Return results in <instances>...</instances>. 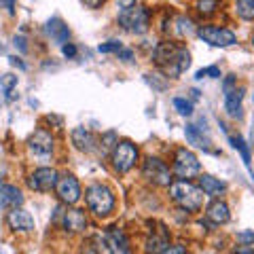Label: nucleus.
Segmentation results:
<instances>
[{
	"label": "nucleus",
	"mask_w": 254,
	"mask_h": 254,
	"mask_svg": "<svg viewBox=\"0 0 254 254\" xmlns=\"http://www.w3.org/2000/svg\"><path fill=\"white\" fill-rule=\"evenodd\" d=\"M85 201H87V208H89L98 218L110 216L117 208V199H115L113 189L102 185V182H95V185H89L85 189Z\"/></svg>",
	"instance_id": "obj_1"
},
{
	"label": "nucleus",
	"mask_w": 254,
	"mask_h": 254,
	"mask_svg": "<svg viewBox=\"0 0 254 254\" xmlns=\"http://www.w3.org/2000/svg\"><path fill=\"white\" fill-rule=\"evenodd\" d=\"M170 189V199L180 205L187 212H199L203 208V190L199 187L190 185L189 180H176L168 187Z\"/></svg>",
	"instance_id": "obj_2"
},
{
	"label": "nucleus",
	"mask_w": 254,
	"mask_h": 254,
	"mask_svg": "<svg viewBox=\"0 0 254 254\" xmlns=\"http://www.w3.org/2000/svg\"><path fill=\"white\" fill-rule=\"evenodd\" d=\"M119 26L129 34H146L150 28V11L142 4H131L119 13Z\"/></svg>",
	"instance_id": "obj_3"
},
{
	"label": "nucleus",
	"mask_w": 254,
	"mask_h": 254,
	"mask_svg": "<svg viewBox=\"0 0 254 254\" xmlns=\"http://www.w3.org/2000/svg\"><path fill=\"white\" fill-rule=\"evenodd\" d=\"M172 174L178 180H190L201 174V163L197 155L189 148H178L174 153V163H172Z\"/></svg>",
	"instance_id": "obj_4"
},
{
	"label": "nucleus",
	"mask_w": 254,
	"mask_h": 254,
	"mask_svg": "<svg viewBox=\"0 0 254 254\" xmlns=\"http://www.w3.org/2000/svg\"><path fill=\"white\" fill-rule=\"evenodd\" d=\"M138 161V146L129 140H121L117 142L113 153H110V163L117 174H127Z\"/></svg>",
	"instance_id": "obj_5"
},
{
	"label": "nucleus",
	"mask_w": 254,
	"mask_h": 254,
	"mask_svg": "<svg viewBox=\"0 0 254 254\" xmlns=\"http://www.w3.org/2000/svg\"><path fill=\"white\" fill-rule=\"evenodd\" d=\"M142 178L153 187H170L172 185V170L168 163L159 157H146L142 163Z\"/></svg>",
	"instance_id": "obj_6"
},
{
	"label": "nucleus",
	"mask_w": 254,
	"mask_h": 254,
	"mask_svg": "<svg viewBox=\"0 0 254 254\" xmlns=\"http://www.w3.org/2000/svg\"><path fill=\"white\" fill-rule=\"evenodd\" d=\"M55 195H58V199L66 205H74L78 199H81L83 190H81V185H78V180L74 174H62L58 178V185H55Z\"/></svg>",
	"instance_id": "obj_7"
},
{
	"label": "nucleus",
	"mask_w": 254,
	"mask_h": 254,
	"mask_svg": "<svg viewBox=\"0 0 254 254\" xmlns=\"http://www.w3.org/2000/svg\"><path fill=\"white\" fill-rule=\"evenodd\" d=\"M197 36L212 47H233L237 43L235 32H231L229 28H220V26H201L197 30Z\"/></svg>",
	"instance_id": "obj_8"
},
{
	"label": "nucleus",
	"mask_w": 254,
	"mask_h": 254,
	"mask_svg": "<svg viewBox=\"0 0 254 254\" xmlns=\"http://www.w3.org/2000/svg\"><path fill=\"white\" fill-rule=\"evenodd\" d=\"M58 178H60L58 170L38 168L28 176V187L32 190H36V193H49V190H53L55 185H58Z\"/></svg>",
	"instance_id": "obj_9"
},
{
	"label": "nucleus",
	"mask_w": 254,
	"mask_h": 254,
	"mask_svg": "<svg viewBox=\"0 0 254 254\" xmlns=\"http://www.w3.org/2000/svg\"><path fill=\"white\" fill-rule=\"evenodd\" d=\"M104 244L110 254H133L129 237L121 227H110L104 233Z\"/></svg>",
	"instance_id": "obj_10"
},
{
	"label": "nucleus",
	"mask_w": 254,
	"mask_h": 254,
	"mask_svg": "<svg viewBox=\"0 0 254 254\" xmlns=\"http://www.w3.org/2000/svg\"><path fill=\"white\" fill-rule=\"evenodd\" d=\"M53 146H55V138H53V133L47 129H36L28 140V148L34 155H41V157L51 155Z\"/></svg>",
	"instance_id": "obj_11"
},
{
	"label": "nucleus",
	"mask_w": 254,
	"mask_h": 254,
	"mask_svg": "<svg viewBox=\"0 0 254 254\" xmlns=\"http://www.w3.org/2000/svg\"><path fill=\"white\" fill-rule=\"evenodd\" d=\"M6 225L13 231H19V233H30L34 231V218H32V214L23 208H13L9 210L6 214Z\"/></svg>",
	"instance_id": "obj_12"
},
{
	"label": "nucleus",
	"mask_w": 254,
	"mask_h": 254,
	"mask_svg": "<svg viewBox=\"0 0 254 254\" xmlns=\"http://www.w3.org/2000/svg\"><path fill=\"white\" fill-rule=\"evenodd\" d=\"M70 140H72L74 148L81 150V153H93V150L100 146L98 136L87 129V127H74L72 133H70Z\"/></svg>",
	"instance_id": "obj_13"
},
{
	"label": "nucleus",
	"mask_w": 254,
	"mask_h": 254,
	"mask_svg": "<svg viewBox=\"0 0 254 254\" xmlns=\"http://www.w3.org/2000/svg\"><path fill=\"white\" fill-rule=\"evenodd\" d=\"M244 91L246 87H231V89H225V110L231 119H242V100H244Z\"/></svg>",
	"instance_id": "obj_14"
},
{
	"label": "nucleus",
	"mask_w": 254,
	"mask_h": 254,
	"mask_svg": "<svg viewBox=\"0 0 254 254\" xmlns=\"http://www.w3.org/2000/svg\"><path fill=\"white\" fill-rule=\"evenodd\" d=\"M168 244H170V233H168V229H165L163 225H159V229H153V231H150V235L146 237V242H144V252H146V254H159Z\"/></svg>",
	"instance_id": "obj_15"
},
{
	"label": "nucleus",
	"mask_w": 254,
	"mask_h": 254,
	"mask_svg": "<svg viewBox=\"0 0 254 254\" xmlns=\"http://www.w3.org/2000/svg\"><path fill=\"white\" fill-rule=\"evenodd\" d=\"M62 225L70 233H81V231H85V227H87V216H85L83 210H76V208L66 210L64 212V216H62Z\"/></svg>",
	"instance_id": "obj_16"
},
{
	"label": "nucleus",
	"mask_w": 254,
	"mask_h": 254,
	"mask_svg": "<svg viewBox=\"0 0 254 254\" xmlns=\"http://www.w3.org/2000/svg\"><path fill=\"white\" fill-rule=\"evenodd\" d=\"M45 30H47V34L53 38V43L60 45V47H64V45L70 41V28H68L60 17H53V19L47 21Z\"/></svg>",
	"instance_id": "obj_17"
},
{
	"label": "nucleus",
	"mask_w": 254,
	"mask_h": 254,
	"mask_svg": "<svg viewBox=\"0 0 254 254\" xmlns=\"http://www.w3.org/2000/svg\"><path fill=\"white\" fill-rule=\"evenodd\" d=\"M185 136L193 146L197 148H203L205 153H216L212 150V140L208 138V133H203V127H197V125H187L185 127Z\"/></svg>",
	"instance_id": "obj_18"
},
{
	"label": "nucleus",
	"mask_w": 254,
	"mask_h": 254,
	"mask_svg": "<svg viewBox=\"0 0 254 254\" xmlns=\"http://www.w3.org/2000/svg\"><path fill=\"white\" fill-rule=\"evenodd\" d=\"M21 205H23V195L17 187L13 185L0 187V208L13 210V208H21Z\"/></svg>",
	"instance_id": "obj_19"
},
{
	"label": "nucleus",
	"mask_w": 254,
	"mask_h": 254,
	"mask_svg": "<svg viewBox=\"0 0 254 254\" xmlns=\"http://www.w3.org/2000/svg\"><path fill=\"white\" fill-rule=\"evenodd\" d=\"M205 218H208L210 222H214V225H227V222L231 220L229 205L225 201H220V199H214L208 205V210H205Z\"/></svg>",
	"instance_id": "obj_20"
},
{
	"label": "nucleus",
	"mask_w": 254,
	"mask_h": 254,
	"mask_svg": "<svg viewBox=\"0 0 254 254\" xmlns=\"http://www.w3.org/2000/svg\"><path fill=\"white\" fill-rule=\"evenodd\" d=\"M199 189L203 190V195L218 199V197L227 190V182L214 178V176H210V174H199Z\"/></svg>",
	"instance_id": "obj_21"
},
{
	"label": "nucleus",
	"mask_w": 254,
	"mask_h": 254,
	"mask_svg": "<svg viewBox=\"0 0 254 254\" xmlns=\"http://www.w3.org/2000/svg\"><path fill=\"white\" fill-rule=\"evenodd\" d=\"M229 142H231V146H233L235 150H240V155H242V159H244V165L252 172V163H250L252 157H250V148H248V144H246V140H244L242 136H229Z\"/></svg>",
	"instance_id": "obj_22"
},
{
	"label": "nucleus",
	"mask_w": 254,
	"mask_h": 254,
	"mask_svg": "<svg viewBox=\"0 0 254 254\" xmlns=\"http://www.w3.org/2000/svg\"><path fill=\"white\" fill-rule=\"evenodd\" d=\"M0 87L6 95V100H15V89H17V76L15 74H2L0 76Z\"/></svg>",
	"instance_id": "obj_23"
},
{
	"label": "nucleus",
	"mask_w": 254,
	"mask_h": 254,
	"mask_svg": "<svg viewBox=\"0 0 254 254\" xmlns=\"http://www.w3.org/2000/svg\"><path fill=\"white\" fill-rule=\"evenodd\" d=\"M235 13L242 19L252 21L254 19V0H235Z\"/></svg>",
	"instance_id": "obj_24"
},
{
	"label": "nucleus",
	"mask_w": 254,
	"mask_h": 254,
	"mask_svg": "<svg viewBox=\"0 0 254 254\" xmlns=\"http://www.w3.org/2000/svg\"><path fill=\"white\" fill-rule=\"evenodd\" d=\"M146 83L150 87H155L157 91H165L170 87V78L165 74H159V72H148L146 74Z\"/></svg>",
	"instance_id": "obj_25"
},
{
	"label": "nucleus",
	"mask_w": 254,
	"mask_h": 254,
	"mask_svg": "<svg viewBox=\"0 0 254 254\" xmlns=\"http://www.w3.org/2000/svg\"><path fill=\"white\" fill-rule=\"evenodd\" d=\"M176 26H174V30H176V34L180 36V38H185V36H189L190 32H193V21H190L189 17H176Z\"/></svg>",
	"instance_id": "obj_26"
},
{
	"label": "nucleus",
	"mask_w": 254,
	"mask_h": 254,
	"mask_svg": "<svg viewBox=\"0 0 254 254\" xmlns=\"http://www.w3.org/2000/svg\"><path fill=\"white\" fill-rule=\"evenodd\" d=\"M218 6H220V0H197L195 9L199 11L201 15H214Z\"/></svg>",
	"instance_id": "obj_27"
},
{
	"label": "nucleus",
	"mask_w": 254,
	"mask_h": 254,
	"mask_svg": "<svg viewBox=\"0 0 254 254\" xmlns=\"http://www.w3.org/2000/svg\"><path fill=\"white\" fill-rule=\"evenodd\" d=\"M174 108H176L182 117L193 115V102H189L187 98H174Z\"/></svg>",
	"instance_id": "obj_28"
},
{
	"label": "nucleus",
	"mask_w": 254,
	"mask_h": 254,
	"mask_svg": "<svg viewBox=\"0 0 254 254\" xmlns=\"http://www.w3.org/2000/svg\"><path fill=\"white\" fill-rule=\"evenodd\" d=\"M220 68L218 66H205L201 70H197L195 78H220Z\"/></svg>",
	"instance_id": "obj_29"
},
{
	"label": "nucleus",
	"mask_w": 254,
	"mask_h": 254,
	"mask_svg": "<svg viewBox=\"0 0 254 254\" xmlns=\"http://www.w3.org/2000/svg\"><path fill=\"white\" fill-rule=\"evenodd\" d=\"M117 142H119L117 133L115 131H108V133H104V136L100 138V146L104 148V150H110V153H113V148H115Z\"/></svg>",
	"instance_id": "obj_30"
},
{
	"label": "nucleus",
	"mask_w": 254,
	"mask_h": 254,
	"mask_svg": "<svg viewBox=\"0 0 254 254\" xmlns=\"http://www.w3.org/2000/svg\"><path fill=\"white\" fill-rule=\"evenodd\" d=\"M121 49H123V45L119 43V41H108V43H102V45L98 47L100 53H119Z\"/></svg>",
	"instance_id": "obj_31"
},
{
	"label": "nucleus",
	"mask_w": 254,
	"mask_h": 254,
	"mask_svg": "<svg viewBox=\"0 0 254 254\" xmlns=\"http://www.w3.org/2000/svg\"><path fill=\"white\" fill-rule=\"evenodd\" d=\"M159 254H187V246H182V244H168Z\"/></svg>",
	"instance_id": "obj_32"
},
{
	"label": "nucleus",
	"mask_w": 254,
	"mask_h": 254,
	"mask_svg": "<svg viewBox=\"0 0 254 254\" xmlns=\"http://www.w3.org/2000/svg\"><path fill=\"white\" fill-rule=\"evenodd\" d=\"M237 244H242V246H254V229H252V231L237 233Z\"/></svg>",
	"instance_id": "obj_33"
},
{
	"label": "nucleus",
	"mask_w": 254,
	"mask_h": 254,
	"mask_svg": "<svg viewBox=\"0 0 254 254\" xmlns=\"http://www.w3.org/2000/svg\"><path fill=\"white\" fill-rule=\"evenodd\" d=\"M15 4L17 0H0V9H4L9 15H15Z\"/></svg>",
	"instance_id": "obj_34"
},
{
	"label": "nucleus",
	"mask_w": 254,
	"mask_h": 254,
	"mask_svg": "<svg viewBox=\"0 0 254 254\" xmlns=\"http://www.w3.org/2000/svg\"><path fill=\"white\" fill-rule=\"evenodd\" d=\"M62 53L66 55L68 60H72V58H76V47H74L72 43H66V45L62 47Z\"/></svg>",
	"instance_id": "obj_35"
},
{
	"label": "nucleus",
	"mask_w": 254,
	"mask_h": 254,
	"mask_svg": "<svg viewBox=\"0 0 254 254\" xmlns=\"http://www.w3.org/2000/svg\"><path fill=\"white\" fill-rule=\"evenodd\" d=\"M26 43H28V41H26L23 36H15V38H13V45L17 47L21 53H28V45H26Z\"/></svg>",
	"instance_id": "obj_36"
},
{
	"label": "nucleus",
	"mask_w": 254,
	"mask_h": 254,
	"mask_svg": "<svg viewBox=\"0 0 254 254\" xmlns=\"http://www.w3.org/2000/svg\"><path fill=\"white\" fill-rule=\"evenodd\" d=\"M117 58L123 60V62H131V60H133V51H131V49H125V47H123V49L117 53Z\"/></svg>",
	"instance_id": "obj_37"
},
{
	"label": "nucleus",
	"mask_w": 254,
	"mask_h": 254,
	"mask_svg": "<svg viewBox=\"0 0 254 254\" xmlns=\"http://www.w3.org/2000/svg\"><path fill=\"white\" fill-rule=\"evenodd\" d=\"M233 254H254V248L252 246H237L233 250Z\"/></svg>",
	"instance_id": "obj_38"
},
{
	"label": "nucleus",
	"mask_w": 254,
	"mask_h": 254,
	"mask_svg": "<svg viewBox=\"0 0 254 254\" xmlns=\"http://www.w3.org/2000/svg\"><path fill=\"white\" fill-rule=\"evenodd\" d=\"M85 6H89V9H98V6L104 4V0H81Z\"/></svg>",
	"instance_id": "obj_39"
},
{
	"label": "nucleus",
	"mask_w": 254,
	"mask_h": 254,
	"mask_svg": "<svg viewBox=\"0 0 254 254\" xmlns=\"http://www.w3.org/2000/svg\"><path fill=\"white\" fill-rule=\"evenodd\" d=\"M9 62L13 64V66H17V68H21V70H26V64H23L19 58H9Z\"/></svg>",
	"instance_id": "obj_40"
},
{
	"label": "nucleus",
	"mask_w": 254,
	"mask_h": 254,
	"mask_svg": "<svg viewBox=\"0 0 254 254\" xmlns=\"http://www.w3.org/2000/svg\"><path fill=\"white\" fill-rule=\"evenodd\" d=\"M117 4H119V6H121V9H127V6L136 4V0H117Z\"/></svg>",
	"instance_id": "obj_41"
},
{
	"label": "nucleus",
	"mask_w": 254,
	"mask_h": 254,
	"mask_svg": "<svg viewBox=\"0 0 254 254\" xmlns=\"http://www.w3.org/2000/svg\"><path fill=\"white\" fill-rule=\"evenodd\" d=\"M252 47H254V34H252Z\"/></svg>",
	"instance_id": "obj_42"
},
{
	"label": "nucleus",
	"mask_w": 254,
	"mask_h": 254,
	"mask_svg": "<svg viewBox=\"0 0 254 254\" xmlns=\"http://www.w3.org/2000/svg\"><path fill=\"white\" fill-rule=\"evenodd\" d=\"M0 182H2V174H0Z\"/></svg>",
	"instance_id": "obj_43"
}]
</instances>
